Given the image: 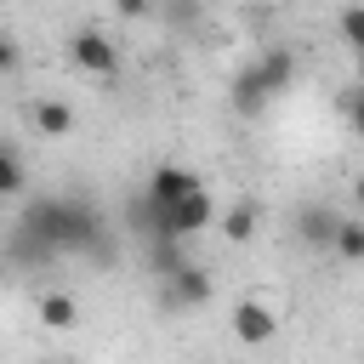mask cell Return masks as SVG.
<instances>
[{
  "label": "cell",
  "instance_id": "cell-17",
  "mask_svg": "<svg viewBox=\"0 0 364 364\" xmlns=\"http://www.w3.org/2000/svg\"><path fill=\"white\" fill-rule=\"evenodd\" d=\"M114 11H119V17H148L154 0H114Z\"/></svg>",
  "mask_w": 364,
  "mask_h": 364
},
{
  "label": "cell",
  "instance_id": "cell-1",
  "mask_svg": "<svg viewBox=\"0 0 364 364\" xmlns=\"http://www.w3.org/2000/svg\"><path fill=\"white\" fill-rule=\"evenodd\" d=\"M23 233L46 250H85L97 239V210H85L74 199H40L23 222Z\"/></svg>",
  "mask_w": 364,
  "mask_h": 364
},
{
  "label": "cell",
  "instance_id": "cell-8",
  "mask_svg": "<svg viewBox=\"0 0 364 364\" xmlns=\"http://www.w3.org/2000/svg\"><path fill=\"white\" fill-rule=\"evenodd\" d=\"M256 74H262V85L279 97V91H290V80H296V51L290 46H273V51H262L256 57Z\"/></svg>",
  "mask_w": 364,
  "mask_h": 364
},
{
  "label": "cell",
  "instance_id": "cell-14",
  "mask_svg": "<svg viewBox=\"0 0 364 364\" xmlns=\"http://www.w3.org/2000/svg\"><path fill=\"white\" fill-rule=\"evenodd\" d=\"M341 262H364V222H347L341 216V228H336V245H330Z\"/></svg>",
  "mask_w": 364,
  "mask_h": 364
},
{
  "label": "cell",
  "instance_id": "cell-6",
  "mask_svg": "<svg viewBox=\"0 0 364 364\" xmlns=\"http://www.w3.org/2000/svg\"><path fill=\"white\" fill-rule=\"evenodd\" d=\"M210 290H216V284H210V273H205V267H193V262H182L176 273H165V296H171L176 307H205V301H210Z\"/></svg>",
  "mask_w": 364,
  "mask_h": 364
},
{
  "label": "cell",
  "instance_id": "cell-16",
  "mask_svg": "<svg viewBox=\"0 0 364 364\" xmlns=\"http://www.w3.org/2000/svg\"><path fill=\"white\" fill-rule=\"evenodd\" d=\"M341 119H347V131L364 142V85H353V91H341Z\"/></svg>",
  "mask_w": 364,
  "mask_h": 364
},
{
  "label": "cell",
  "instance_id": "cell-3",
  "mask_svg": "<svg viewBox=\"0 0 364 364\" xmlns=\"http://www.w3.org/2000/svg\"><path fill=\"white\" fill-rule=\"evenodd\" d=\"M222 222V210H216V199L199 188V193H188V199H176V205H165V239H193V233H205V228H216Z\"/></svg>",
  "mask_w": 364,
  "mask_h": 364
},
{
  "label": "cell",
  "instance_id": "cell-18",
  "mask_svg": "<svg viewBox=\"0 0 364 364\" xmlns=\"http://www.w3.org/2000/svg\"><path fill=\"white\" fill-rule=\"evenodd\" d=\"M353 199H358V205H364V171H358V176H353Z\"/></svg>",
  "mask_w": 364,
  "mask_h": 364
},
{
  "label": "cell",
  "instance_id": "cell-11",
  "mask_svg": "<svg viewBox=\"0 0 364 364\" xmlns=\"http://www.w3.org/2000/svg\"><path fill=\"white\" fill-rule=\"evenodd\" d=\"M34 125H40V136H68L74 131V108L46 97V102H34Z\"/></svg>",
  "mask_w": 364,
  "mask_h": 364
},
{
  "label": "cell",
  "instance_id": "cell-10",
  "mask_svg": "<svg viewBox=\"0 0 364 364\" xmlns=\"http://www.w3.org/2000/svg\"><path fill=\"white\" fill-rule=\"evenodd\" d=\"M40 318H46V330H74L80 324V301L63 296V290H46L40 296Z\"/></svg>",
  "mask_w": 364,
  "mask_h": 364
},
{
  "label": "cell",
  "instance_id": "cell-7",
  "mask_svg": "<svg viewBox=\"0 0 364 364\" xmlns=\"http://www.w3.org/2000/svg\"><path fill=\"white\" fill-rule=\"evenodd\" d=\"M228 102H233V114H245V119H256V114H262V108L273 102V91L262 85V74H256V63L233 74V85H228Z\"/></svg>",
  "mask_w": 364,
  "mask_h": 364
},
{
  "label": "cell",
  "instance_id": "cell-13",
  "mask_svg": "<svg viewBox=\"0 0 364 364\" xmlns=\"http://www.w3.org/2000/svg\"><path fill=\"white\" fill-rule=\"evenodd\" d=\"M336 228H341L336 210H307V216H301V239H307V245H336Z\"/></svg>",
  "mask_w": 364,
  "mask_h": 364
},
{
  "label": "cell",
  "instance_id": "cell-5",
  "mask_svg": "<svg viewBox=\"0 0 364 364\" xmlns=\"http://www.w3.org/2000/svg\"><path fill=\"white\" fill-rule=\"evenodd\" d=\"M205 182L188 171V165H154L148 171V199H159V205H176V199H188V193H199Z\"/></svg>",
  "mask_w": 364,
  "mask_h": 364
},
{
  "label": "cell",
  "instance_id": "cell-4",
  "mask_svg": "<svg viewBox=\"0 0 364 364\" xmlns=\"http://www.w3.org/2000/svg\"><path fill=\"white\" fill-rule=\"evenodd\" d=\"M228 330H233V341H239V347H267V341L279 336V313H273L267 301L245 296V301H233V307H228Z\"/></svg>",
  "mask_w": 364,
  "mask_h": 364
},
{
  "label": "cell",
  "instance_id": "cell-12",
  "mask_svg": "<svg viewBox=\"0 0 364 364\" xmlns=\"http://www.w3.org/2000/svg\"><path fill=\"white\" fill-rule=\"evenodd\" d=\"M336 34H341V46H347L353 57H364V0L341 6V17H336Z\"/></svg>",
  "mask_w": 364,
  "mask_h": 364
},
{
  "label": "cell",
  "instance_id": "cell-9",
  "mask_svg": "<svg viewBox=\"0 0 364 364\" xmlns=\"http://www.w3.org/2000/svg\"><path fill=\"white\" fill-rule=\"evenodd\" d=\"M222 233H228V245H250L256 239V228H262V210L250 205V199H239V205H228L222 210V222H216Z\"/></svg>",
  "mask_w": 364,
  "mask_h": 364
},
{
  "label": "cell",
  "instance_id": "cell-2",
  "mask_svg": "<svg viewBox=\"0 0 364 364\" xmlns=\"http://www.w3.org/2000/svg\"><path fill=\"white\" fill-rule=\"evenodd\" d=\"M68 63L91 80H114L119 74V46L102 34V28H74L68 34Z\"/></svg>",
  "mask_w": 364,
  "mask_h": 364
},
{
  "label": "cell",
  "instance_id": "cell-15",
  "mask_svg": "<svg viewBox=\"0 0 364 364\" xmlns=\"http://www.w3.org/2000/svg\"><path fill=\"white\" fill-rule=\"evenodd\" d=\"M23 188H28V182H23V159H17V148H6V154H0V193L17 199Z\"/></svg>",
  "mask_w": 364,
  "mask_h": 364
}]
</instances>
